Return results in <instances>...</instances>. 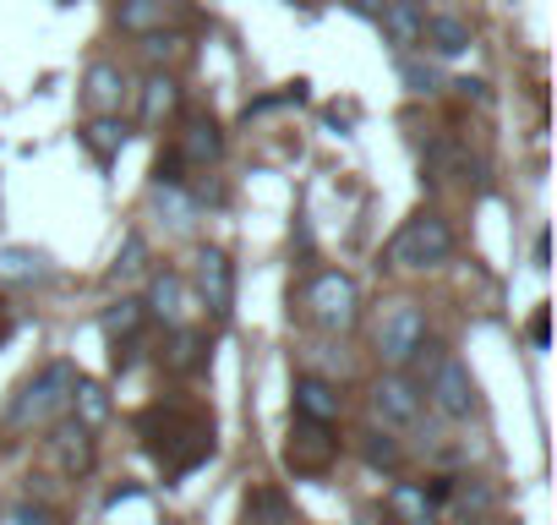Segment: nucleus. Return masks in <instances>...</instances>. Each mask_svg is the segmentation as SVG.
Returning <instances> with one entry per match:
<instances>
[{
    "label": "nucleus",
    "mask_w": 557,
    "mask_h": 525,
    "mask_svg": "<svg viewBox=\"0 0 557 525\" xmlns=\"http://www.w3.org/2000/svg\"><path fill=\"white\" fill-rule=\"evenodd\" d=\"M143 443L170 476H186L213 454V422L181 405H153L143 411Z\"/></svg>",
    "instance_id": "nucleus-1"
},
{
    "label": "nucleus",
    "mask_w": 557,
    "mask_h": 525,
    "mask_svg": "<svg viewBox=\"0 0 557 525\" xmlns=\"http://www.w3.org/2000/svg\"><path fill=\"white\" fill-rule=\"evenodd\" d=\"M72 389H77V367H72V362H50L39 378H28V383L12 394L7 422H12V427H45V422H55V416L66 411Z\"/></svg>",
    "instance_id": "nucleus-2"
},
{
    "label": "nucleus",
    "mask_w": 557,
    "mask_h": 525,
    "mask_svg": "<svg viewBox=\"0 0 557 525\" xmlns=\"http://www.w3.org/2000/svg\"><path fill=\"white\" fill-rule=\"evenodd\" d=\"M416 373H421V383H426V394L437 400V411H443V416H454V422H459V416H470V411H475V378H470V367H465V362H454L443 345H432V340H426V345L416 351Z\"/></svg>",
    "instance_id": "nucleus-3"
},
{
    "label": "nucleus",
    "mask_w": 557,
    "mask_h": 525,
    "mask_svg": "<svg viewBox=\"0 0 557 525\" xmlns=\"http://www.w3.org/2000/svg\"><path fill=\"white\" fill-rule=\"evenodd\" d=\"M448 252H454V230H448V219H437V213L405 219V230L388 241V257L399 262V269H432V262H443Z\"/></svg>",
    "instance_id": "nucleus-4"
},
{
    "label": "nucleus",
    "mask_w": 557,
    "mask_h": 525,
    "mask_svg": "<svg viewBox=\"0 0 557 525\" xmlns=\"http://www.w3.org/2000/svg\"><path fill=\"white\" fill-rule=\"evenodd\" d=\"M307 307H312V318H318V329H329V334H339V329H350V323H356V313H361V296H356V280H350V274H339V269H329V274H318V280L307 285Z\"/></svg>",
    "instance_id": "nucleus-5"
},
{
    "label": "nucleus",
    "mask_w": 557,
    "mask_h": 525,
    "mask_svg": "<svg viewBox=\"0 0 557 525\" xmlns=\"http://www.w3.org/2000/svg\"><path fill=\"white\" fill-rule=\"evenodd\" d=\"M421 345H426V318H421V307H410V302L388 307L383 323H377V356H383L388 367H410Z\"/></svg>",
    "instance_id": "nucleus-6"
},
{
    "label": "nucleus",
    "mask_w": 557,
    "mask_h": 525,
    "mask_svg": "<svg viewBox=\"0 0 557 525\" xmlns=\"http://www.w3.org/2000/svg\"><path fill=\"white\" fill-rule=\"evenodd\" d=\"M334 460H339V438H334V427H318V422H301V416H296L290 443H285V465H290L296 476H329Z\"/></svg>",
    "instance_id": "nucleus-7"
},
{
    "label": "nucleus",
    "mask_w": 557,
    "mask_h": 525,
    "mask_svg": "<svg viewBox=\"0 0 557 525\" xmlns=\"http://www.w3.org/2000/svg\"><path fill=\"white\" fill-rule=\"evenodd\" d=\"M197 296H202V307H208V318H230V307H235V269H230V257L224 252H202L197 257Z\"/></svg>",
    "instance_id": "nucleus-8"
},
{
    "label": "nucleus",
    "mask_w": 557,
    "mask_h": 525,
    "mask_svg": "<svg viewBox=\"0 0 557 525\" xmlns=\"http://www.w3.org/2000/svg\"><path fill=\"white\" fill-rule=\"evenodd\" d=\"M372 411H377V422H388V427H416V422H421V389H416L410 378L388 373V378H377V389H372Z\"/></svg>",
    "instance_id": "nucleus-9"
},
{
    "label": "nucleus",
    "mask_w": 557,
    "mask_h": 525,
    "mask_svg": "<svg viewBox=\"0 0 557 525\" xmlns=\"http://www.w3.org/2000/svg\"><path fill=\"white\" fill-rule=\"evenodd\" d=\"M377 23H383V39L399 50V56H410L416 45H421V28H426V12H421V0H383V12H377Z\"/></svg>",
    "instance_id": "nucleus-10"
},
{
    "label": "nucleus",
    "mask_w": 557,
    "mask_h": 525,
    "mask_svg": "<svg viewBox=\"0 0 557 525\" xmlns=\"http://www.w3.org/2000/svg\"><path fill=\"white\" fill-rule=\"evenodd\" d=\"M296 416L318 422V427H334L339 422V389L329 378H296Z\"/></svg>",
    "instance_id": "nucleus-11"
},
{
    "label": "nucleus",
    "mask_w": 557,
    "mask_h": 525,
    "mask_svg": "<svg viewBox=\"0 0 557 525\" xmlns=\"http://www.w3.org/2000/svg\"><path fill=\"white\" fill-rule=\"evenodd\" d=\"M50 280V257L39 246H0V285H39Z\"/></svg>",
    "instance_id": "nucleus-12"
},
{
    "label": "nucleus",
    "mask_w": 557,
    "mask_h": 525,
    "mask_svg": "<svg viewBox=\"0 0 557 525\" xmlns=\"http://www.w3.org/2000/svg\"><path fill=\"white\" fill-rule=\"evenodd\" d=\"M83 99H88V110L94 115H115L121 110V99H126V77H121V66H88V77H83Z\"/></svg>",
    "instance_id": "nucleus-13"
},
{
    "label": "nucleus",
    "mask_w": 557,
    "mask_h": 525,
    "mask_svg": "<svg viewBox=\"0 0 557 525\" xmlns=\"http://www.w3.org/2000/svg\"><path fill=\"white\" fill-rule=\"evenodd\" d=\"M153 318H164L170 329H181L186 323V313H191V296H186V280L181 274H153V291H148V302H143Z\"/></svg>",
    "instance_id": "nucleus-14"
},
{
    "label": "nucleus",
    "mask_w": 557,
    "mask_h": 525,
    "mask_svg": "<svg viewBox=\"0 0 557 525\" xmlns=\"http://www.w3.org/2000/svg\"><path fill=\"white\" fill-rule=\"evenodd\" d=\"M421 39L432 45V56L454 61V56H465V50H470V23H465V17H448V12H437V17H426Z\"/></svg>",
    "instance_id": "nucleus-15"
},
{
    "label": "nucleus",
    "mask_w": 557,
    "mask_h": 525,
    "mask_svg": "<svg viewBox=\"0 0 557 525\" xmlns=\"http://www.w3.org/2000/svg\"><path fill=\"white\" fill-rule=\"evenodd\" d=\"M175 105H181V88H175V77H170V72H153V77L143 83V99H137V110H143V126H164V121L175 115Z\"/></svg>",
    "instance_id": "nucleus-16"
},
{
    "label": "nucleus",
    "mask_w": 557,
    "mask_h": 525,
    "mask_svg": "<svg viewBox=\"0 0 557 525\" xmlns=\"http://www.w3.org/2000/svg\"><path fill=\"white\" fill-rule=\"evenodd\" d=\"M219 154H224V132H219L208 115L191 121L186 137H181V159H186L191 170H208V164H219Z\"/></svg>",
    "instance_id": "nucleus-17"
},
{
    "label": "nucleus",
    "mask_w": 557,
    "mask_h": 525,
    "mask_svg": "<svg viewBox=\"0 0 557 525\" xmlns=\"http://www.w3.org/2000/svg\"><path fill=\"white\" fill-rule=\"evenodd\" d=\"M126 137H132V132H126V121H121V115H94V121H88V132H83V143L94 148V159H99V164H115V159H121V148H126Z\"/></svg>",
    "instance_id": "nucleus-18"
},
{
    "label": "nucleus",
    "mask_w": 557,
    "mask_h": 525,
    "mask_svg": "<svg viewBox=\"0 0 557 525\" xmlns=\"http://www.w3.org/2000/svg\"><path fill=\"white\" fill-rule=\"evenodd\" d=\"M72 416H77V427L83 432H99L104 422H110V394H104V383H88V378H77V389H72Z\"/></svg>",
    "instance_id": "nucleus-19"
},
{
    "label": "nucleus",
    "mask_w": 557,
    "mask_h": 525,
    "mask_svg": "<svg viewBox=\"0 0 557 525\" xmlns=\"http://www.w3.org/2000/svg\"><path fill=\"white\" fill-rule=\"evenodd\" d=\"M388 514H394L399 525H432V498H426V487L399 481V487L388 492Z\"/></svg>",
    "instance_id": "nucleus-20"
},
{
    "label": "nucleus",
    "mask_w": 557,
    "mask_h": 525,
    "mask_svg": "<svg viewBox=\"0 0 557 525\" xmlns=\"http://www.w3.org/2000/svg\"><path fill=\"white\" fill-rule=\"evenodd\" d=\"M164 17H170V0H121V28L137 34V39L159 34Z\"/></svg>",
    "instance_id": "nucleus-21"
},
{
    "label": "nucleus",
    "mask_w": 557,
    "mask_h": 525,
    "mask_svg": "<svg viewBox=\"0 0 557 525\" xmlns=\"http://www.w3.org/2000/svg\"><path fill=\"white\" fill-rule=\"evenodd\" d=\"M50 443H55V460H61L66 471H88V465H94V432H83L77 422L61 427Z\"/></svg>",
    "instance_id": "nucleus-22"
},
{
    "label": "nucleus",
    "mask_w": 557,
    "mask_h": 525,
    "mask_svg": "<svg viewBox=\"0 0 557 525\" xmlns=\"http://www.w3.org/2000/svg\"><path fill=\"white\" fill-rule=\"evenodd\" d=\"M143 318H148V307H143L137 296H121L115 307H104V318H99V329H104L110 340H132V334L143 329Z\"/></svg>",
    "instance_id": "nucleus-23"
},
{
    "label": "nucleus",
    "mask_w": 557,
    "mask_h": 525,
    "mask_svg": "<svg viewBox=\"0 0 557 525\" xmlns=\"http://www.w3.org/2000/svg\"><path fill=\"white\" fill-rule=\"evenodd\" d=\"M164 367H170V373H197V367H202V334H197V329H181L175 345L164 351Z\"/></svg>",
    "instance_id": "nucleus-24"
},
{
    "label": "nucleus",
    "mask_w": 557,
    "mask_h": 525,
    "mask_svg": "<svg viewBox=\"0 0 557 525\" xmlns=\"http://www.w3.org/2000/svg\"><path fill=\"white\" fill-rule=\"evenodd\" d=\"M143 269H148V241H143L137 230H126V241H121V252H115V269H110V274H115V280H137Z\"/></svg>",
    "instance_id": "nucleus-25"
},
{
    "label": "nucleus",
    "mask_w": 557,
    "mask_h": 525,
    "mask_svg": "<svg viewBox=\"0 0 557 525\" xmlns=\"http://www.w3.org/2000/svg\"><path fill=\"white\" fill-rule=\"evenodd\" d=\"M143 56H148V66H181V61H186V39L159 28V34L143 39Z\"/></svg>",
    "instance_id": "nucleus-26"
},
{
    "label": "nucleus",
    "mask_w": 557,
    "mask_h": 525,
    "mask_svg": "<svg viewBox=\"0 0 557 525\" xmlns=\"http://www.w3.org/2000/svg\"><path fill=\"white\" fill-rule=\"evenodd\" d=\"M153 203L170 213V224H197V197H186L181 186H153Z\"/></svg>",
    "instance_id": "nucleus-27"
},
{
    "label": "nucleus",
    "mask_w": 557,
    "mask_h": 525,
    "mask_svg": "<svg viewBox=\"0 0 557 525\" xmlns=\"http://www.w3.org/2000/svg\"><path fill=\"white\" fill-rule=\"evenodd\" d=\"M361 460H367L372 471H394V465H399V443L383 438V432H367V438H361Z\"/></svg>",
    "instance_id": "nucleus-28"
},
{
    "label": "nucleus",
    "mask_w": 557,
    "mask_h": 525,
    "mask_svg": "<svg viewBox=\"0 0 557 525\" xmlns=\"http://www.w3.org/2000/svg\"><path fill=\"white\" fill-rule=\"evenodd\" d=\"M399 77L410 83V94H432V88H437V72H432V66H416L410 56L399 61Z\"/></svg>",
    "instance_id": "nucleus-29"
},
{
    "label": "nucleus",
    "mask_w": 557,
    "mask_h": 525,
    "mask_svg": "<svg viewBox=\"0 0 557 525\" xmlns=\"http://www.w3.org/2000/svg\"><path fill=\"white\" fill-rule=\"evenodd\" d=\"M12 525H50V509H39V503H17V509H12Z\"/></svg>",
    "instance_id": "nucleus-30"
},
{
    "label": "nucleus",
    "mask_w": 557,
    "mask_h": 525,
    "mask_svg": "<svg viewBox=\"0 0 557 525\" xmlns=\"http://www.w3.org/2000/svg\"><path fill=\"white\" fill-rule=\"evenodd\" d=\"M546 329H552V323H546V307H541V313L530 318V340H535V345H546Z\"/></svg>",
    "instance_id": "nucleus-31"
},
{
    "label": "nucleus",
    "mask_w": 557,
    "mask_h": 525,
    "mask_svg": "<svg viewBox=\"0 0 557 525\" xmlns=\"http://www.w3.org/2000/svg\"><path fill=\"white\" fill-rule=\"evenodd\" d=\"M350 12H361V17H377V12H383V0H350Z\"/></svg>",
    "instance_id": "nucleus-32"
},
{
    "label": "nucleus",
    "mask_w": 557,
    "mask_h": 525,
    "mask_svg": "<svg viewBox=\"0 0 557 525\" xmlns=\"http://www.w3.org/2000/svg\"><path fill=\"white\" fill-rule=\"evenodd\" d=\"M454 88H459L465 99H486V83H470V77H465V83H454Z\"/></svg>",
    "instance_id": "nucleus-33"
}]
</instances>
